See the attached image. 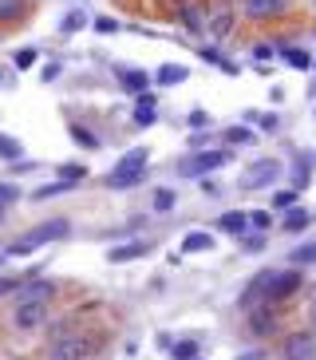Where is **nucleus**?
Segmentation results:
<instances>
[{"instance_id":"36","label":"nucleus","mask_w":316,"mask_h":360,"mask_svg":"<svg viewBox=\"0 0 316 360\" xmlns=\"http://www.w3.org/2000/svg\"><path fill=\"white\" fill-rule=\"evenodd\" d=\"M36 60H40V52H36V48H20V52H16V71H28V68H36Z\"/></svg>"},{"instance_id":"37","label":"nucleus","mask_w":316,"mask_h":360,"mask_svg":"<svg viewBox=\"0 0 316 360\" xmlns=\"http://www.w3.org/2000/svg\"><path fill=\"white\" fill-rule=\"evenodd\" d=\"M269 226H273V214H269V210H253V214H249V230L269 234Z\"/></svg>"},{"instance_id":"9","label":"nucleus","mask_w":316,"mask_h":360,"mask_svg":"<svg viewBox=\"0 0 316 360\" xmlns=\"http://www.w3.org/2000/svg\"><path fill=\"white\" fill-rule=\"evenodd\" d=\"M237 4H230V0H221L218 8H210V24H206V32L214 36V40H225L230 32L237 28Z\"/></svg>"},{"instance_id":"13","label":"nucleus","mask_w":316,"mask_h":360,"mask_svg":"<svg viewBox=\"0 0 316 360\" xmlns=\"http://www.w3.org/2000/svg\"><path fill=\"white\" fill-rule=\"evenodd\" d=\"M55 297V281H48V277H36V281H32V277H28L24 285H20V293H16V301H52Z\"/></svg>"},{"instance_id":"10","label":"nucleus","mask_w":316,"mask_h":360,"mask_svg":"<svg viewBox=\"0 0 316 360\" xmlns=\"http://www.w3.org/2000/svg\"><path fill=\"white\" fill-rule=\"evenodd\" d=\"M237 8L245 20H277V16H285L289 0H237Z\"/></svg>"},{"instance_id":"38","label":"nucleus","mask_w":316,"mask_h":360,"mask_svg":"<svg viewBox=\"0 0 316 360\" xmlns=\"http://www.w3.org/2000/svg\"><path fill=\"white\" fill-rule=\"evenodd\" d=\"M16 198H20V186H16V182H0V206L8 210Z\"/></svg>"},{"instance_id":"26","label":"nucleus","mask_w":316,"mask_h":360,"mask_svg":"<svg viewBox=\"0 0 316 360\" xmlns=\"http://www.w3.org/2000/svg\"><path fill=\"white\" fill-rule=\"evenodd\" d=\"M24 12H28V0H0V20H4V24L24 20Z\"/></svg>"},{"instance_id":"49","label":"nucleus","mask_w":316,"mask_h":360,"mask_svg":"<svg viewBox=\"0 0 316 360\" xmlns=\"http://www.w3.org/2000/svg\"><path fill=\"white\" fill-rule=\"evenodd\" d=\"M0 222H4V206H0Z\"/></svg>"},{"instance_id":"44","label":"nucleus","mask_w":316,"mask_h":360,"mask_svg":"<svg viewBox=\"0 0 316 360\" xmlns=\"http://www.w3.org/2000/svg\"><path fill=\"white\" fill-rule=\"evenodd\" d=\"M237 360H261V348H253V352H241Z\"/></svg>"},{"instance_id":"19","label":"nucleus","mask_w":316,"mask_h":360,"mask_svg":"<svg viewBox=\"0 0 316 360\" xmlns=\"http://www.w3.org/2000/svg\"><path fill=\"white\" fill-rule=\"evenodd\" d=\"M218 246L210 230H190V234L182 237V253H210V249Z\"/></svg>"},{"instance_id":"5","label":"nucleus","mask_w":316,"mask_h":360,"mask_svg":"<svg viewBox=\"0 0 316 360\" xmlns=\"http://www.w3.org/2000/svg\"><path fill=\"white\" fill-rule=\"evenodd\" d=\"M91 348H95V341L87 332H59L52 345H48L44 360H87Z\"/></svg>"},{"instance_id":"22","label":"nucleus","mask_w":316,"mask_h":360,"mask_svg":"<svg viewBox=\"0 0 316 360\" xmlns=\"http://www.w3.org/2000/svg\"><path fill=\"white\" fill-rule=\"evenodd\" d=\"M313 166H316V154H313V151L297 154V166H292V186H297V190H304V186H308V174H313Z\"/></svg>"},{"instance_id":"30","label":"nucleus","mask_w":316,"mask_h":360,"mask_svg":"<svg viewBox=\"0 0 316 360\" xmlns=\"http://www.w3.org/2000/svg\"><path fill=\"white\" fill-rule=\"evenodd\" d=\"M174 202H178V194L170 190V186L154 190V210H158V214H170V210H174Z\"/></svg>"},{"instance_id":"32","label":"nucleus","mask_w":316,"mask_h":360,"mask_svg":"<svg viewBox=\"0 0 316 360\" xmlns=\"http://www.w3.org/2000/svg\"><path fill=\"white\" fill-rule=\"evenodd\" d=\"M80 179H87V166L83 163H64L59 166V182H71V186H75Z\"/></svg>"},{"instance_id":"23","label":"nucleus","mask_w":316,"mask_h":360,"mask_svg":"<svg viewBox=\"0 0 316 360\" xmlns=\"http://www.w3.org/2000/svg\"><path fill=\"white\" fill-rule=\"evenodd\" d=\"M198 55L206 60L210 68H221L225 75H237V64H234V60H230L225 52H218V48H198Z\"/></svg>"},{"instance_id":"50","label":"nucleus","mask_w":316,"mask_h":360,"mask_svg":"<svg viewBox=\"0 0 316 360\" xmlns=\"http://www.w3.org/2000/svg\"><path fill=\"white\" fill-rule=\"evenodd\" d=\"M313 71H316V60H313Z\"/></svg>"},{"instance_id":"29","label":"nucleus","mask_w":316,"mask_h":360,"mask_svg":"<svg viewBox=\"0 0 316 360\" xmlns=\"http://www.w3.org/2000/svg\"><path fill=\"white\" fill-rule=\"evenodd\" d=\"M316 262V237L313 242H304V246H297L289 253V265H313Z\"/></svg>"},{"instance_id":"35","label":"nucleus","mask_w":316,"mask_h":360,"mask_svg":"<svg viewBox=\"0 0 316 360\" xmlns=\"http://www.w3.org/2000/svg\"><path fill=\"white\" fill-rule=\"evenodd\" d=\"M249 55L257 60V64H269L273 55H281V48H273V44H265V40H257L253 48H249Z\"/></svg>"},{"instance_id":"33","label":"nucleus","mask_w":316,"mask_h":360,"mask_svg":"<svg viewBox=\"0 0 316 360\" xmlns=\"http://www.w3.org/2000/svg\"><path fill=\"white\" fill-rule=\"evenodd\" d=\"M80 28H87V16H83L80 8H75V12H68L64 20H59V32H64V36H71V32H80Z\"/></svg>"},{"instance_id":"21","label":"nucleus","mask_w":316,"mask_h":360,"mask_svg":"<svg viewBox=\"0 0 316 360\" xmlns=\"http://www.w3.org/2000/svg\"><path fill=\"white\" fill-rule=\"evenodd\" d=\"M147 249H151L147 242H131V246H115V249H107V262H115V265L135 262V258H142Z\"/></svg>"},{"instance_id":"7","label":"nucleus","mask_w":316,"mask_h":360,"mask_svg":"<svg viewBox=\"0 0 316 360\" xmlns=\"http://www.w3.org/2000/svg\"><path fill=\"white\" fill-rule=\"evenodd\" d=\"M245 325H249L253 336H273V332L281 329V305H269V301L253 305L245 313Z\"/></svg>"},{"instance_id":"45","label":"nucleus","mask_w":316,"mask_h":360,"mask_svg":"<svg viewBox=\"0 0 316 360\" xmlns=\"http://www.w3.org/2000/svg\"><path fill=\"white\" fill-rule=\"evenodd\" d=\"M0 83H8V71H4V68H0Z\"/></svg>"},{"instance_id":"46","label":"nucleus","mask_w":316,"mask_h":360,"mask_svg":"<svg viewBox=\"0 0 316 360\" xmlns=\"http://www.w3.org/2000/svg\"><path fill=\"white\" fill-rule=\"evenodd\" d=\"M308 96H313V99H316V80H313V87H308Z\"/></svg>"},{"instance_id":"25","label":"nucleus","mask_w":316,"mask_h":360,"mask_svg":"<svg viewBox=\"0 0 316 360\" xmlns=\"http://www.w3.org/2000/svg\"><path fill=\"white\" fill-rule=\"evenodd\" d=\"M0 159H4V163H24V147H20V138L0 135Z\"/></svg>"},{"instance_id":"52","label":"nucleus","mask_w":316,"mask_h":360,"mask_svg":"<svg viewBox=\"0 0 316 360\" xmlns=\"http://www.w3.org/2000/svg\"><path fill=\"white\" fill-rule=\"evenodd\" d=\"M313 103H316V99H313Z\"/></svg>"},{"instance_id":"34","label":"nucleus","mask_w":316,"mask_h":360,"mask_svg":"<svg viewBox=\"0 0 316 360\" xmlns=\"http://www.w3.org/2000/svg\"><path fill=\"white\" fill-rule=\"evenodd\" d=\"M170 357L174 360H198V341H174Z\"/></svg>"},{"instance_id":"8","label":"nucleus","mask_w":316,"mask_h":360,"mask_svg":"<svg viewBox=\"0 0 316 360\" xmlns=\"http://www.w3.org/2000/svg\"><path fill=\"white\" fill-rule=\"evenodd\" d=\"M281 360H316V332L297 329L281 341Z\"/></svg>"},{"instance_id":"39","label":"nucleus","mask_w":316,"mask_h":360,"mask_svg":"<svg viewBox=\"0 0 316 360\" xmlns=\"http://www.w3.org/2000/svg\"><path fill=\"white\" fill-rule=\"evenodd\" d=\"M257 127H261V131H277V127H281V115H277V111H257Z\"/></svg>"},{"instance_id":"14","label":"nucleus","mask_w":316,"mask_h":360,"mask_svg":"<svg viewBox=\"0 0 316 360\" xmlns=\"http://www.w3.org/2000/svg\"><path fill=\"white\" fill-rule=\"evenodd\" d=\"M115 80H119V87L131 91V96L151 91V75H147V71H138V68H115Z\"/></svg>"},{"instance_id":"40","label":"nucleus","mask_w":316,"mask_h":360,"mask_svg":"<svg viewBox=\"0 0 316 360\" xmlns=\"http://www.w3.org/2000/svg\"><path fill=\"white\" fill-rule=\"evenodd\" d=\"M186 123H190L194 131H206V127H210V115L198 107V111H190V115H186Z\"/></svg>"},{"instance_id":"1","label":"nucleus","mask_w":316,"mask_h":360,"mask_svg":"<svg viewBox=\"0 0 316 360\" xmlns=\"http://www.w3.org/2000/svg\"><path fill=\"white\" fill-rule=\"evenodd\" d=\"M304 285V273L301 265H285V269H261V273H253V281L245 285V293H241V309H253V305H285L289 297H297Z\"/></svg>"},{"instance_id":"17","label":"nucleus","mask_w":316,"mask_h":360,"mask_svg":"<svg viewBox=\"0 0 316 360\" xmlns=\"http://www.w3.org/2000/svg\"><path fill=\"white\" fill-rule=\"evenodd\" d=\"M218 230L230 237H241L249 230V214L245 210H225V214H218Z\"/></svg>"},{"instance_id":"3","label":"nucleus","mask_w":316,"mask_h":360,"mask_svg":"<svg viewBox=\"0 0 316 360\" xmlns=\"http://www.w3.org/2000/svg\"><path fill=\"white\" fill-rule=\"evenodd\" d=\"M147 159H151V154H147V147H135V151H127L103 182H107L111 190H135L138 182L147 179Z\"/></svg>"},{"instance_id":"20","label":"nucleus","mask_w":316,"mask_h":360,"mask_svg":"<svg viewBox=\"0 0 316 360\" xmlns=\"http://www.w3.org/2000/svg\"><path fill=\"white\" fill-rule=\"evenodd\" d=\"M186 80H190V68H182V64H162L158 75H154L158 87H174V83H186Z\"/></svg>"},{"instance_id":"43","label":"nucleus","mask_w":316,"mask_h":360,"mask_svg":"<svg viewBox=\"0 0 316 360\" xmlns=\"http://www.w3.org/2000/svg\"><path fill=\"white\" fill-rule=\"evenodd\" d=\"M95 32H119V20H111V16H99V20H95Z\"/></svg>"},{"instance_id":"41","label":"nucleus","mask_w":316,"mask_h":360,"mask_svg":"<svg viewBox=\"0 0 316 360\" xmlns=\"http://www.w3.org/2000/svg\"><path fill=\"white\" fill-rule=\"evenodd\" d=\"M20 285H24V281H16V277H0V301L12 297V293H20Z\"/></svg>"},{"instance_id":"24","label":"nucleus","mask_w":316,"mask_h":360,"mask_svg":"<svg viewBox=\"0 0 316 360\" xmlns=\"http://www.w3.org/2000/svg\"><path fill=\"white\" fill-rule=\"evenodd\" d=\"M225 143H230V147H249V143H257V135H253V127L249 123H237V127H225Z\"/></svg>"},{"instance_id":"18","label":"nucleus","mask_w":316,"mask_h":360,"mask_svg":"<svg viewBox=\"0 0 316 360\" xmlns=\"http://www.w3.org/2000/svg\"><path fill=\"white\" fill-rule=\"evenodd\" d=\"M281 60H285L289 68H297V71H313V60H316V55L308 52V48H297V44H289V48L281 44Z\"/></svg>"},{"instance_id":"16","label":"nucleus","mask_w":316,"mask_h":360,"mask_svg":"<svg viewBox=\"0 0 316 360\" xmlns=\"http://www.w3.org/2000/svg\"><path fill=\"white\" fill-rule=\"evenodd\" d=\"M313 210H304V206H292V210H285V214H281V230H285V234H301V230H308V226H313Z\"/></svg>"},{"instance_id":"12","label":"nucleus","mask_w":316,"mask_h":360,"mask_svg":"<svg viewBox=\"0 0 316 360\" xmlns=\"http://www.w3.org/2000/svg\"><path fill=\"white\" fill-rule=\"evenodd\" d=\"M178 24L186 28L190 36H202V32H206V24H210V12L198 4V0H186V4L178 8Z\"/></svg>"},{"instance_id":"51","label":"nucleus","mask_w":316,"mask_h":360,"mask_svg":"<svg viewBox=\"0 0 316 360\" xmlns=\"http://www.w3.org/2000/svg\"><path fill=\"white\" fill-rule=\"evenodd\" d=\"M313 297H316V289H313Z\"/></svg>"},{"instance_id":"2","label":"nucleus","mask_w":316,"mask_h":360,"mask_svg":"<svg viewBox=\"0 0 316 360\" xmlns=\"http://www.w3.org/2000/svg\"><path fill=\"white\" fill-rule=\"evenodd\" d=\"M68 234H71L68 218H48V222H40L36 230H28L24 237H16L4 253H8V258H28V253H36V249H44L48 242H59V237H68Z\"/></svg>"},{"instance_id":"11","label":"nucleus","mask_w":316,"mask_h":360,"mask_svg":"<svg viewBox=\"0 0 316 360\" xmlns=\"http://www.w3.org/2000/svg\"><path fill=\"white\" fill-rule=\"evenodd\" d=\"M44 321H48V305H44V301H20V305H16V313H12V325L20 332L40 329Z\"/></svg>"},{"instance_id":"31","label":"nucleus","mask_w":316,"mask_h":360,"mask_svg":"<svg viewBox=\"0 0 316 360\" xmlns=\"http://www.w3.org/2000/svg\"><path fill=\"white\" fill-rule=\"evenodd\" d=\"M71 138H75L80 147H87V151H99V135H91V131L80 127V123H71Z\"/></svg>"},{"instance_id":"27","label":"nucleus","mask_w":316,"mask_h":360,"mask_svg":"<svg viewBox=\"0 0 316 360\" xmlns=\"http://www.w3.org/2000/svg\"><path fill=\"white\" fill-rule=\"evenodd\" d=\"M301 206V190L297 186H289V190H273V210L277 214H285V210Z\"/></svg>"},{"instance_id":"28","label":"nucleus","mask_w":316,"mask_h":360,"mask_svg":"<svg viewBox=\"0 0 316 360\" xmlns=\"http://www.w3.org/2000/svg\"><path fill=\"white\" fill-rule=\"evenodd\" d=\"M237 242H241V249H245V253H261V249L269 246V237H265L261 230H245Z\"/></svg>"},{"instance_id":"15","label":"nucleus","mask_w":316,"mask_h":360,"mask_svg":"<svg viewBox=\"0 0 316 360\" xmlns=\"http://www.w3.org/2000/svg\"><path fill=\"white\" fill-rule=\"evenodd\" d=\"M135 127H154L158 123V99L151 96V91H142V96H135Z\"/></svg>"},{"instance_id":"6","label":"nucleus","mask_w":316,"mask_h":360,"mask_svg":"<svg viewBox=\"0 0 316 360\" xmlns=\"http://www.w3.org/2000/svg\"><path fill=\"white\" fill-rule=\"evenodd\" d=\"M281 174H285L281 159H257V163L245 166V179H241V186H245V190H265V186H273Z\"/></svg>"},{"instance_id":"48","label":"nucleus","mask_w":316,"mask_h":360,"mask_svg":"<svg viewBox=\"0 0 316 360\" xmlns=\"http://www.w3.org/2000/svg\"><path fill=\"white\" fill-rule=\"evenodd\" d=\"M4 262H8V253H0V265H4Z\"/></svg>"},{"instance_id":"4","label":"nucleus","mask_w":316,"mask_h":360,"mask_svg":"<svg viewBox=\"0 0 316 360\" xmlns=\"http://www.w3.org/2000/svg\"><path fill=\"white\" fill-rule=\"evenodd\" d=\"M234 159V151H225V147H210V151H194L190 159H182L178 163V174L182 179H206V174H214V170H221V166Z\"/></svg>"},{"instance_id":"47","label":"nucleus","mask_w":316,"mask_h":360,"mask_svg":"<svg viewBox=\"0 0 316 360\" xmlns=\"http://www.w3.org/2000/svg\"><path fill=\"white\" fill-rule=\"evenodd\" d=\"M313 332H316V305H313Z\"/></svg>"},{"instance_id":"42","label":"nucleus","mask_w":316,"mask_h":360,"mask_svg":"<svg viewBox=\"0 0 316 360\" xmlns=\"http://www.w3.org/2000/svg\"><path fill=\"white\" fill-rule=\"evenodd\" d=\"M64 190H71V182H52V186L36 190V198H52V194H64Z\"/></svg>"}]
</instances>
